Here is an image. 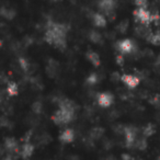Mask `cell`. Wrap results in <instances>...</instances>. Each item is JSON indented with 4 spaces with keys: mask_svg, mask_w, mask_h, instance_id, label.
Instances as JSON below:
<instances>
[{
    "mask_svg": "<svg viewBox=\"0 0 160 160\" xmlns=\"http://www.w3.org/2000/svg\"><path fill=\"white\" fill-rule=\"evenodd\" d=\"M124 138L126 146L132 147L135 145L136 139H137V128L134 126H127L124 128Z\"/></svg>",
    "mask_w": 160,
    "mask_h": 160,
    "instance_id": "obj_5",
    "label": "cell"
},
{
    "mask_svg": "<svg viewBox=\"0 0 160 160\" xmlns=\"http://www.w3.org/2000/svg\"><path fill=\"white\" fill-rule=\"evenodd\" d=\"M137 8H147V0H134Z\"/></svg>",
    "mask_w": 160,
    "mask_h": 160,
    "instance_id": "obj_17",
    "label": "cell"
},
{
    "mask_svg": "<svg viewBox=\"0 0 160 160\" xmlns=\"http://www.w3.org/2000/svg\"><path fill=\"white\" fill-rule=\"evenodd\" d=\"M147 41L152 45H160V33H150L147 35Z\"/></svg>",
    "mask_w": 160,
    "mask_h": 160,
    "instance_id": "obj_14",
    "label": "cell"
},
{
    "mask_svg": "<svg viewBox=\"0 0 160 160\" xmlns=\"http://www.w3.org/2000/svg\"><path fill=\"white\" fill-rule=\"evenodd\" d=\"M122 82L129 89H134L139 85V78L135 75H129V73H124L121 77Z\"/></svg>",
    "mask_w": 160,
    "mask_h": 160,
    "instance_id": "obj_8",
    "label": "cell"
},
{
    "mask_svg": "<svg viewBox=\"0 0 160 160\" xmlns=\"http://www.w3.org/2000/svg\"><path fill=\"white\" fill-rule=\"evenodd\" d=\"M116 49L120 52L121 55H129V54L134 53L136 49L135 43L129 38H125V40H121L116 44Z\"/></svg>",
    "mask_w": 160,
    "mask_h": 160,
    "instance_id": "obj_4",
    "label": "cell"
},
{
    "mask_svg": "<svg viewBox=\"0 0 160 160\" xmlns=\"http://www.w3.org/2000/svg\"><path fill=\"white\" fill-rule=\"evenodd\" d=\"M5 147L8 152L11 153V155L20 152V147H19L18 142H17V140L14 138H7L5 142Z\"/></svg>",
    "mask_w": 160,
    "mask_h": 160,
    "instance_id": "obj_11",
    "label": "cell"
},
{
    "mask_svg": "<svg viewBox=\"0 0 160 160\" xmlns=\"http://www.w3.org/2000/svg\"><path fill=\"white\" fill-rule=\"evenodd\" d=\"M33 152H34L33 144H31V142H24V144L20 147V152H19V155L21 156V158H22V159L28 160V159H30V158L32 157Z\"/></svg>",
    "mask_w": 160,
    "mask_h": 160,
    "instance_id": "obj_9",
    "label": "cell"
},
{
    "mask_svg": "<svg viewBox=\"0 0 160 160\" xmlns=\"http://www.w3.org/2000/svg\"><path fill=\"white\" fill-rule=\"evenodd\" d=\"M69 28L64 23L48 21L45 29L44 38L49 45L60 51H64L67 46V33Z\"/></svg>",
    "mask_w": 160,
    "mask_h": 160,
    "instance_id": "obj_1",
    "label": "cell"
},
{
    "mask_svg": "<svg viewBox=\"0 0 160 160\" xmlns=\"http://www.w3.org/2000/svg\"><path fill=\"white\" fill-rule=\"evenodd\" d=\"M75 139V132L71 128H66L60 133L59 140L64 144H70Z\"/></svg>",
    "mask_w": 160,
    "mask_h": 160,
    "instance_id": "obj_10",
    "label": "cell"
},
{
    "mask_svg": "<svg viewBox=\"0 0 160 160\" xmlns=\"http://www.w3.org/2000/svg\"><path fill=\"white\" fill-rule=\"evenodd\" d=\"M92 22L97 28H104L107 25V18L103 13H93Z\"/></svg>",
    "mask_w": 160,
    "mask_h": 160,
    "instance_id": "obj_12",
    "label": "cell"
},
{
    "mask_svg": "<svg viewBox=\"0 0 160 160\" xmlns=\"http://www.w3.org/2000/svg\"><path fill=\"white\" fill-rule=\"evenodd\" d=\"M105 160H116V159H114V158H108V159H105Z\"/></svg>",
    "mask_w": 160,
    "mask_h": 160,
    "instance_id": "obj_18",
    "label": "cell"
},
{
    "mask_svg": "<svg viewBox=\"0 0 160 160\" xmlns=\"http://www.w3.org/2000/svg\"><path fill=\"white\" fill-rule=\"evenodd\" d=\"M116 8L115 0H100L99 1V10L104 16H110L114 12Z\"/></svg>",
    "mask_w": 160,
    "mask_h": 160,
    "instance_id": "obj_6",
    "label": "cell"
},
{
    "mask_svg": "<svg viewBox=\"0 0 160 160\" xmlns=\"http://www.w3.org/2000/svg\"><path fill=\"white\" fill-rule=\"evenodd\" d=\"M134 18L137 22H139L142 25H149L151 22L158 20L159 16L158 14H152L150 11L146 9V8H136L133 12Z\"/></svg>",
    "mask_w": 160,
    "mask_h": 160,
    "instance_id": "obj_3",
    "label": "cell"
},
{
    "mask_svg": "<svg viewBox=\"0 0 160 160\" xmlns=\"http://www.w3.org/2000/svg\"><path fill=\"white\" fill-rule=\"evenodd\" d=\"M7 92L10 97H14L18 94V86H17L16 82L13 81H10L7 86Z\"/></svg>",
    "mask_w": 160,
    "mask_h": 160,
    "instance_id": "obj_15",
    "label": "cell"
},
{
    "mask_svg": "<svg viewBox=\"0 0 160 160\" xmlns=\"http://www.w3.org/2000/svg\"><path fill=\"white\" fill-rule=\"evenodd\" d=\"M97 101H98V104L100 105L101 108H110L112 104H113L114 101V97L112 96V93L110 92H101V93L98 94L97 97Z\"/></svg>",
    "mask_w": 160,
    "mask_h": 160,
    "instance_id": "obj_7",
    "label": "cell"
},
{
    "mask_svg": "<svg viewBox=\"0 0 160 160\" xmlns=\"http://www.w3.org/2000/svg\"><path fill=\"white\" fill-rule=\"evenodd\" d=\"M87 57H88V60H89L93 66H96V67L100 66V57H99V55L96 52H92V51L88 52Z\"/></svg>",
    "mask_w": 160,
    "mask_h": 160,
    "instance_id": "obj_13",
    "label": "cell"
},
{
    "mask_svg": "<svg viewBox=\"0 0 160 160\" xmlns=\"http://www.w3.org/2000/svg\"><path fill=\"white\" fill-rule=\"evenodd\" d=\"M76 116V105L70 100H62L59 103V107L55 111V113L52 116V120L56 125L64 126L69 124L75 120Z\"/></svg>",
    "mask_w": 160,
    "mask_h": 160,
    "instance_id": "obj_2",
    "label": "cell"
},
{
    "mask_svg": "<svg viewBox=\"0 0 160 160\" xmlns=\"http://www.w3.org/2000/svg\"><path fill=\"white\" fill-rule=\"evenodd\" d=\"M89 38H90V40L92 41V42H94V43H99V42H101V35L98 33V32H91L90 33V35H89Z\"/></svg>",
    "mask_w": 160,
    "mask_h": 160,
    "instance_id": "obj_16",
    "label": "cell"
}]
</instances>
